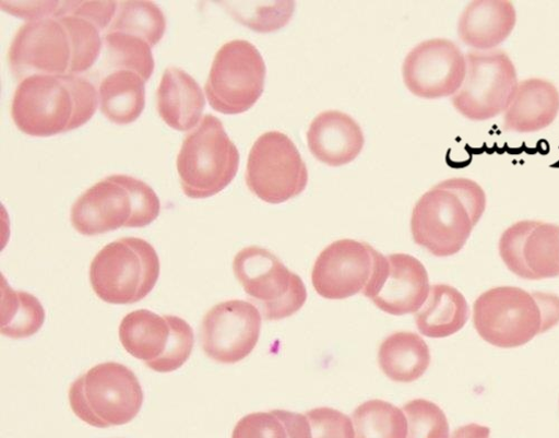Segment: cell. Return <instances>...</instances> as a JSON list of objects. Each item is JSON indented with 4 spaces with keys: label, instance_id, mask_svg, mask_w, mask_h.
Returning <instances> with one entry per match:
<instances>
[{
    "label": "cell",
    "instance_id": "cell-26",
    "mask_svg": "<svg viewBox=\"0 0 559 438\" xmlns=\"http://www.w3.org/2000/svg\"><path fill=\"white\" fill-rule=\"evenodd\" d=\"M44 322L45 310L40 301L27 292L13 289L3 279L0 332L12 339H25L37 333Z\"/></svg>",
    "mask_w": 559,
    "mask_h": 438
},
{
    "label": "cell",
    "instance_id": "cell-24",
    "mask_svg": "<svg viewBox=\"0 0 559 438\" xmlns=\"http://www.w3.org/2000/svg\"><path fill=\"white\" fill-rule=\"evenodd\" d=\"M469 319V306L459 289L447 284L431 286L426 306L415 315L419 332L435 339L459 332Z\"/></svg>",
    "mask_w": 559,
    "mask_h": 438
},
{
    "label": "cell",
    "instance_id": "cell-33",
    "mask_svg": "<svg viewBox=\"0 0 559 438\" xmlns=\"http://www.w3.org/2000/svg\"><path fill=\"white\" fill-rule=\"evenodd\" d=\"M305 415L309 421L312 438H355L350 417L337 410L319 407Z\"/></svg>",
    "mask_w": 559,
    "mask_h": 438
},
{
    "label": "cell",
    "instance_id": "cell-1",
    "mask_svg": "<svg viewBox=\"0 0 559 438\" xmlns=\"http://www.w3.org/2000/svg\"><path fill=\"white\" fill-rule=\"evenodd\" d=\"M98 106L96 86L80 75L34 74L19 84L12 118L25 134L48 138L84 126Z\"/></svg>",
    "mask_w": 559,
    "mask_h": 438
},
{
    "label": "cell",
    "instance_id": "cell-16",
    "mask_svg": "<svg viewBox=\"0 0 559 438\" xmlns=\"http://www.w3.org/2000/svg\"><path fill=\"white\" fill-rule=\"evenodd\" d=\"M381 253L367 242L340 239L325 248L316 260L312 285L317 294L329 300H345L369 283Z\"/></svg>",
    "mask_w": 559,
    "mask_h": 438
},
{
    "label": "cell",
    "instance_id": "cell-13",
    "mask_svg": "<svg viewBox=\"0 0 559 438\" xmlns=\"http://www.w3.org/2000/svg\"><path fill=\"white\" fill-rule=\"evenodd\" d=\"M9 60L13 74L21 81L34 74H71L74 62L71 33L59 17L27 22L12 42Z\"/></svg>",
    "mask_w": 559,
    "mask_h": 438
},
{
    "label": "cell",
    "instance_id": "cell-14",
    "mask_svg": "<svg viewBox=\"0 0 559 438\" xmlns=\"http://www.w3.org/2000/svg\"><path fill=\"white\" fill-rule=\"evenodd\" d=\"M467 74V60L459 46L447 38L417 44L403 63L406 87L423 99L453 96Z\"/></svg>",
    "mask_w": 559,
    "mask_h": 438
},
{
    "label": "cell",
    "instance_id": "cell-2",
    "mask_svg": "<svg viewBox=\"0 0 559 438\" xmlns=\"http://www.w3.org/2000/svg\"><path fill=\"white\" fill-rule=\"evenodd\" d=\"M486 208V192L476 181L468 178L441 181L414 206L413 239L435 257L455 256L467 245Z\"/></svg>",
    "mask_w": 559,
    "mask_h": 438
},
{
    "label": "cell",
    "instance_id": "cell-12",
    "mask_svg": "<svg viewBox=\"0 0 559 438\" xmlns=\"http://www.w3.org/2000/svg\"><path fill=\"white\" fill-rule=\"evenodd\" d=\"M467 74L452 96L454 108L474 121L491 120L507 110L519 86L514 62L502 50L473 51L465 57Z\"/></svg>",
    "mask_w": 559,
    "mask_h": 438
},
{
    "label": "cell",
    "instance_id": "cell-23",
    "mask_svg": "<svg viewBox=\"0 0 559 438\" xmlns=\"http://www.w3.org/2000/svg\"><path fill=\"white\" fill-rule=\"evenodd\" d=\"M99 106L103 115L114 123L134 122L146 107V81L134 72L116 70L100 83Z\"/></svg>",
    "mask_w": 559,
    "mask_h": 438
},
{
    "label": "cell",
    "instance_id": "cell-29",
    "mask_svg": "<svg viewBox=\"0 0 559 438\" xmlns=\"http://www.w3.org/2000/svg\"><path fill=\"white\" fill-rule=\"evenodd\" d=\"M355 438H406L407 419L393 404L371 400L353 413Z\"/></svg>",
    "mask_w": 559,
    "mask_h": 438
},
{
    "label": "cell",
    "instance_id": "cell-35",
    "mask_svg": "<svg viewBox=\"0 0 559 438\" xmlns=\"http://www.w3.org/2000/svg\"><path fill=\"white\" fill-rule=\"evenodd\" d=\"M117 9V2H72L69 14L86 19L106 33L116 16Z\"/></svg>",
    "mask_w": 559,
    "mask_h": 438
},
{
    "label": "cell",
    "instance_id": "cell-5",
    "mask_svg": "<svg viewBox=\"0 0 559 438\" xmlns=\"http://www.w3.org/2000/svg\"><path fill=\"white\" fill-rule=\"evenodd\" d=\"M72 412L92 427L130 423L144 404L143 387L132 370L119 363L99 364L74 380L69 391Z\"/></svg>",
    "mask_w": 559,
    "mask_h": 438
},
{
    "label": "cell",
    "instance_id": "cell-11",
    "mask_svg": "<svg viewBox=\"0 0 559 438\" xmlns=\"http://www.w3.org/2000/svg\"><path fill=\"white\" fill-rule=\"evenodd\" d=\"M308 180L307 166L287 134L269 131L258 138L247 167V185L257 198L272 205L286 203L306 190Z\"/></svg>",
    "mask_w": 559,
    "mask_h": 438
},
{
    "label": "cell",
    "instance_id": "cell-18",
    "mask_svg": "<svg viewBox=\"0 0 559 438\" xmlns=\"http://www.w3.org/2000/svg\"><path fill=\"white\" fill-rule=\"evenodd\" d=\"M499 254L519 277L539 281L559 276V225L521 221L501 235Z\"/></svg>",
    "mask_w": 559,
    "mask_h": 438
},
{
    "label": "cell",
    "instance_id": "cell-4",
    "mask_svg": "<svg viewBox=\"0 0 559 438\" xmlns=\"http://www.w3.org/2000/svg\"><path fill=\"white\" fill-rule=\"evenodd\" d=\"M160 214V201L145 181L128 175H111L84 191L71 210V223L85 236L121 227L142 228Z\"/></svg>",
    "mask_w": 559,
    "mask_h": 438
},
{
    "label": "cell",
    "instance_id": "cell-30",
    "mask_svg": "<svg viewBox=\"0 0 559 438\" xmlns=\"http://www.w3.org/2000/svg\"><path fill=\"white\" fill-rule=\"evenodd\" d=\"M105 43L114 69L131 71L150 81L155 59L153 47L146 40L121 32H106Z\"/></svg>",
    "mask_w": 559,
    "mask_h": 438
},
{
    "label": "cell",
    "instance_id": "cell-17",
    "mask_svg": "<svg viewBox=\"0 0 559 438\" xmlns=\"http://www.w3.org/2000/svg\"><path fill=\"white\" fill-rule=\"evenodd\" d=\"M426 267L408 254H381L362 295L380 310L404 316L421 310L430 295Z\"/></svg>",
    "mask_w": 559,
    "mask_h": 438
},
{
    "label": "cell",
    "instance_id": "cell-10",
    "mask_svg": "<svg viewBox=\"0 0 559 438\" xmlns=\"http://www.w3.org/2000/svg\"><path fill=\"white\" fill-rule=\"evenodd\" d=\"M233 270L267 321L289 318L307 301L302 279L265 249H243L236 256Z\"/></svg>",
    "mask_w": 559,
    "mask_h": 438
},
{
    "label": "cell",
    "instance_id": "cell-32",
    "mask_svg": "<svg viewBox=\"0 0 559 438\" xmlns=\"http://www.w3.org/2000/svg\"><path fill=\"white\" fill-rule=\"evenodd\" d=\"M403 412L408 425L406 438H449L447 415L437 404L418 399L404 405Z\"/></svg>",
    "mask_w": 559,
    "mask_h": 438
},
{
    "label": "cell",
    "instance_id": "cell-36",
    "mask_svg": "<svg viewBox=\"0 0 559 438\" xmlns=\"http://www.w3.org/2000/svg\"><path fill=\"white\" fill-rule=\"evenodd\" d=\"M490 428L479 424H468L456 428L451 438H490Z\"/></svg>",
    "mask_w": 559,
    "mask_h": 438
},
{
    "label": "cell",
    "instance_id": "cell-7",
    "mask_svg": "<svg viewBox=\"0 0 559 438\" xmlns=\"http://www.w3.org/2000/svg\"><path fill=\"white\" fill-rule=\"evenodd\" d=\"M160 261L143 238L123 237L106 246L93 259L90 283L95 294L110 305L144 300L157 284Z\"/></svg>",
    "mask_w": 559,
    "mask_h": 438
},
{
    "label": "cell",
    "instance_id": "cell-8",
    "mask_svg": "<svg viewBox=\"0 0 559 438\" xmlns=\"http://www.w3.org/2000/svg\"><path fill=\"white\" fill-rule=\"evenodd\" d=\"M119 338L129 355L162 374L182 367L190 359L195 342L188 321L146 309L130 312L122 319Z\"/></svg>",
    "mask_w": 559,
    "mask_h": 438
},
{
    "label": "cell",
    "instance_id": "cell-9",
    "mask_svg": "<svg viewBox=\"0 0 559 438\" xmlns=\"http://www.w3.org/2000/svg\"><path fill=\"white\" fill-rule=\"evenodd\" d=\"M266 67L255 45L246 39L225 43L217 51L205 84L213 110L223 115H241L260 99Z\"/></svg>",
    "mask_w": 559,
    "mask_h": 438
},
{
    "label": "cell",
    "instance_id": "cell-27",
    "mask_svg": "<svg viewBox=\"0 0 559 438\" xmlns=\"http://www.w3.org/2000/svg\"><path fill=\"white\" fill-rule=\"evenodd\" d=\"M231 438H312L305 414L284 410L252 413L242 417Z\"/></svg>",
    "mask_w": 559,
    "mask_h": 438
},
{
    "label": "cell",
    "instance_id": "cell-19",
    "mask_svg": "<svg viewBox=\"0 0 559 438\" xmlns=\"http://www.w3.org/2000/svg\"><path fill=\"white\" fill-rule=\"evenodd\" d=\"M307 141L316 159L324 165L341 167L360 155L365 137L360 126L349 115L330 110L312 120Z\"/></svg>",
    "mask_w": 559,
    "mask_h": 438
},
{
    "label": "cell",
    "instance_id": "cell-15",
    "mask_svg": "<svg viewBox=\"0 0 559 438\" xmlns=\"http://www.w3.org/2000/svg\"><path fill=\"white\" fill-rule=\"evenodd\" d=\"M261 327L262 317L254 305L245 300L218 304L203 319V351L216 363L238 364L257 347Z\"/></svg>",
    "mask_w": 559,
    "mask_h": 438
},
{
    "label": "cell",
    "instance_id": "cell-21",
    "mask_svg": "<svg viewBox=\"0 0 559 438\" xmlns=\"http://www.w3.org/2000/svg\"><path fill=\"white\" fill-rule=\"evenodd\" d=\"M559 114V91L548 80L531 78L519 83L503 115L507 131L533 133L549 127Z\"/></svg>",
    "mask_w": 559,
    "mask_h": 438
},
{
    "label": "cell",
    "instance_id": "cell-31",
    "mask_svg": "<svg viewBox=\"0 0 559 438\" xmlns=\"http://www.w3.org/2000/svg\"><path fill=\"white\" fill-rule=\"evenodd\" d=\"M71 33L74 45V62L71 74L88 71L98 61L103 50L100 28L91 21L72 14L59 17Z\"/></svg>",
    "mask_w": 559,
    "mask_h": 438
},
{
    "label": "cell",
    "instance_id": "cell-3",
    "mask_svg": "<svg viewBox=\"0 0 559 438\" xmlns=\"http://www.w3.org/2000/svg\"><path fill=\"white\" fill-rule=\"evenodd\" d=\"M474 323L488 344L520 348L559 323V297L516 286L493 287L476 300Z\"/></svg>",
    "mask_w": 559,
    "mask_h": 438
},
{
    "label": "cell",
    "instance_id": "cell-20",
    "mask_svg": "<svg viewBox=\"0 0 559 438\" xmlns=\"http://www.w3.org/2000/svg\"><path fill=\"white\" fill-rule=\"evenodd\" d=\"M514 4L502 0H476L464 9L457 23L460 39L477 51L496 50L515 29Z\"/></svg>",
    "mask_w": 559,
    "mask_h": 438
},
{
    "label": "cell",
    "instance_id": "cell-28",
    "mask_svg": "<svg viewBox=\"0 0 559 438\" xmlns=\"http://www.w3.org/2000/svg\"><path fill=\"white\" fill-rule=\"evenodd\" d=\"M166 28V16L157 4L130 0L118 3L116 16L107 32L126 33L154 47L163 39Z\"/></svg>",
    "mask_w": 559,
    "mask_h": 438
},
{
    "label": "cell",
    "instance_id": "cell-25",
    "mask_svg": "<svg viewBox=\"0 0 559 438\" xmlns=\"http://www.w3.org/2000/svg\"><path fill=\"white\" fill-rule=\"evenodd\" d=\"M379 364L393 381L413 382L429 369L431 354L421 336L402 331L384 340L379 352Z\"/></svg>",
    "mask_w": 559,
    "mask_h": 438
},
{
    "label": "cell",
    "instance_id": "cell-34",
    "mask_svg": "<svg viewBox=\"0 0 559 438\" xmlns=\"http://www.w3.org/2000/svg\"><path fill=\"white\" fill-rule=\"evenodd\" d=\"M71 7L72 2H2L4 12L28 22L62 17Z\"/></svg>",
    "mask_w": 559,
    "mask_h": 438
},
{
    "label": "cell",
    "instance_id": "cell-22",
    "mask_svg": "<svg viewBox=\"0 0 559 438\" xmlns=\"http://www.w3.org/2000/svg\"><path fill=\"white\" fill-rule=\"evenodd\" d=\"M205 96L198 81L179 68H168L157 91L160 118L171 129L190 131L201 121Z\"/></svg>",
    "mask_w": 559,
    "mask_h": 438
},
{
    "label": "cell",
    "instance_id": "cell-6",
    "mask_svg": "<svg viewBox=\"0 0 559 438\" xmlns=\"http://www.w3.org/2000/svg\"><path fill=\"white\" fill-rule=\"evenodd\" d=\"M240 153L222 121L206 115L188 134L177 157V171L186 197L205 200L223 191L236 178Z\"/></svg>",
    "mask_w": 559,
    "mask_h": 438
}]
</instances>
